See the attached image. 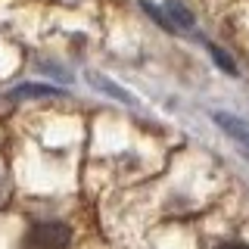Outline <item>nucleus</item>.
Listing matches in <instances>:
<instances>
[{
    "label": "nucleus",
    "instance_id": "obj_1",
    "mask_svg": "<svg viewBox=\"0 0 249 249\" xmlns=\"http://www.w3.org/2000/svg\"><path fill=\"white\" fill-rule=\"evenodd\" d=\"M72 240V231L62 221H35L25 233V249H66Z\"/></svg>",
    "mask_w": 249,
    "mask_h": 249
},
{
    "label": "nucleus",
    "instance_id": "obj_2",
    "mask_svg": "<svg viewBox=\"0 0 249 249\" xmlns=\"http://www.w3.org/2000/svg\"><path fill=\"white\" fill-rule=\"evenodd\" d=\"M215 122H218V124H221V128H224V131H228V134H231V137H237V140H240V143H246V146H249V128H246V124H243V122H237V119H231V115H221V112H218V115H215Z\"/></svg>",
    "mask_w": 249,
    "mask_h": 249
},
{
    "label": "nucleus",
    "instance_id": "obj_3",
    "mask_svg": "<svg viewBox=\"0 0 249 249\" xmlns=\"http://www.w3.org/2000/svg\"><path fill=\"white\" fill-rule=\"evenodd\" d=\"M212 56L218 59V66H221V69H224V72H231V75H233V72H237V69H233V62H231L228 56H224V53H221V50H218V47H212Z\"/></svg>",
    "mask_w": 249,
    "mask_h": 249
},
{
    "label": "nucleus",
    "instance_id": "obj_4",
    "mask_svg": "<svg viewBox=\"0 0 249 249\" xmlns=\"http://www.w3.org/2000/svg\"><path fill=\"white\" fill-rule=\"evenodd\" d=\"M215 249H249V243H221V246H215Z\"/></svg>",
    "mask_w": 249,
    "mask_h": 249
},
{
    "label": "nucleus",
    "instance_id": "obj_5",
    "mask_svg": "<svg viewBox=\"0 0 249 249\" xmlns=\"http://www.w3.org/2000/svg\"><path fill=\"white\" fill-rule=\"evenodd\" d=\"M6 202V181H3V171H0V206Z\"/></svg>",
    "mask_w": 249,
    "mask_h": 249
}]
</instances>
